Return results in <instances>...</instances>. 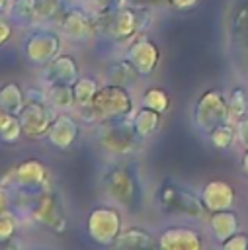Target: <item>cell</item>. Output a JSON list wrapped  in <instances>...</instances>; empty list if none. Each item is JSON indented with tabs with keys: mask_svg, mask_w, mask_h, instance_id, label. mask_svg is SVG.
<instances>
[{
	"mask_svg": "<svg viewBox=\"0 0 248 250\" xmlns=\"http://www.w3.org/2000/svg\"><path fill=\"white\" fill-rule=\"evenodd\" d=\"M35 8H37V0H12L6 10V18L16 25L25 27L35 23Z\"/></svg>",
	"mask_w": 248,
	"mask_h": 250,
	"instance_id": "26",
	"label": "cell"
},
{
	"mask_svg": "<svg viewBox=\"0 0 248 250\" xmlns=\"http://www.w3.org/2000/svg\"><path fill=\"white\" fill-rule=\"evenodd\" d=\"M18 197L27 201L25 213L29 219L39 225L41 229L53 232V234H64L66 225H68V215H66V205L62 195L51 186L47 189H41L33 195L27 193H16Z\"/></svg>",
	"mask_w": 248,
	"mask_h": 250,
	"instance_id": "4",
	"label": "cell"
},
{
	"mask_svg": "<svg viewBox=\"0 0 248 250\" xmlns=\"http://www.w3.org/2000/svg\"><path fill=\"white\" fill-rule=\"evenodd\" d=\"M199 197H201L207 213H213V211H221V209H232L234 201H236V191L225 180H209L207 184H203Z\"/></svg>",
	"mask_w": 248,
	"mask_h": 250,
	"instance_id": "17",
	"label": "cell"
},
{
	"mask_svg": "<svg viewBox=\"0 0 248 250\" xmlns=\"http://www.w3.org/2000/svg\"><path fill=\"white\" fill-rule=\"evenodd\" d=\"M240 170L244 172V176H248V150H244V154L240 156Z\"/></svg>",
	"mask_w": 248,
	"mask_h": 250,
	"instance_id": "40",
	"label": "cell"
},
{
	"mask_svg": "<svg viewBox=\"0 0 248 250\" xmlns=\"http://www.w3.org/2000/svg\"><path fill=\"white\" fill-rule=\"evenodd\" d=\"M156 246L150 230L143 227H127L119 232V236L113 240L111 248L117 250H133V248H152Z\"/></svg>",
	"mask_w": 248,
	"mask_h": 250,
	"instance_id": "21",
	"label": "cell"
},
{
	"mask_svg": "<svg viewBox=\"0 0 248 250\" xmlns=\"http://www.w3.org/2000/svg\"><path fill=\"white\" fill-rule=\"evenodd\" d=\"M156 203L162 213L172 217H184L187 221H199L205 215H209L197 193L170 180L160 184L156 191Z\"/></svg>",
	"mask_w": 248,
	"mask_h": 250,
	"instance_id": "5",
	"label": "cell"
},
{
	"mask_svg": "<svg viewBox=\"0 0 248 250\" xmlns=\"http://www.w3.org/2000/svg\"><path fill=\"white\" fill-rule=\"evenodd\" d=\"M123 57L137 68V72L143 78H146L160 64V47L150 37H146L145 33H141L129 45H125Z\"/></svg>",
	"mask_w": 248,
	"mask_h": 250,
	"instance_id": "13",
	"label": "cell"
},
{
	"mask_svg": "<svg viewBox=\"0 0 248 250\" xmlns=\"http://www.w3.org/2000/svg\"><path fill=\"white\" fill-rule=\"evenodd\" d=\"M20 223H21V219L12 209L0 213V246H6V248L16 246Z\"/></svg>",
	"mask_w": 248,
	"mask_h": 250,
	"instance_id": "28",
	"label": "cell"
},
{
	"mask_svg": "<svg viewBox=\"0 0 248 250\" xmlns=\"http://www.w3.org/2000/svg\"><path fill=\"white\" fill-rule=\"evenodd\" d=\"M135 111V102L131 96V88L119 84H102L92 100V104L84 109H78V115L88 125H100L105 121L127 119Z\"/></svg>",
	"mask_w": 248,
	"mask_h": 250,
	"instance_id": "2",
	"label": "cell"
},
{
	"mask_svg": "<svg viewBox=\"0 0 248 250\" xmlns=\"http://www.w3.org/2000/svg\"><path fill=\"white\" fill-rule=\"evenodd\" d=\"M127 4V0H88V8L94 14H102V12H109L113 8H119Z\"/></svg>",
	"mask_w": 248,
	"mask_h": 250,
	"instance_id": "33",
	"label": "cell"
},
{
	"mask_svg": "<svg viewBox=\"0 0 248 250\" xmlns=\"http://www.w3.org/2000/svg\"><path fill=\"white\" fill-rule=\"evenodd\" d=\"M70 6L68 0H37L35 8V23L43 25H57L66 8Z\"/></svg>",
	"mask_w": 248,
	"mask_h": 250,
	"instance_id": "24",
	"label": "cell"
},
{
	"mask_svg": "<svg viewBox=\"0 0 248 250\" xmlns=\"http://www.w3.org/2000/svg\"><path fill=\"white\" fill-rule=\"evenodd\" d=\"M152 8L123 4L109 12L96 14V35L111 41L129 45L135 37L145 33L152 23Z\"/></svg>",
	"mask_w": 248,
	"mask_h": 250,
	"instance_id": "1",
	"label": "cell"
},
{
	"mask_svg": "<svg viewBox=\"0 0 248 250\" xmlns=\"http://www.w3.org/2000/svg\"><path fill=\"white\" fill-rule=\"evenodd\" d=\"M221 246L227 248V250H248V232L236 230L230 238H227L225 242H221Z\"/></svg>",
	"mask_w": 248,
	"mask_h": 250,
	"instance_id": "32",
	"label": "cell"
},
{
	"mask_svg": "<svg viewBox=\"0 0 248 250\" xmlns=\"http://www.w3.org/2000/svg\"><path fill=\"white\" fill-rule=\"evenodd\" d=\"M80 137V123L70 111H55L53 123L47 131V143L57 150H68Z\"/></svg>",
	"mask_w": 248,
	"mask_h": 250,
	"instance_id": "15",
	"label": "cell"
},
{
	"mask_svg": "<svg viewBox=\"0 0 248 250\" xmlns=\"http://www.w3.org/2000/svg\"><path fill=\"white\" fill-rule=\"evenodd\" d=\"M57 27L70 41H88L96 37V14L90 8L70 4L59 20Z\"/></svg>",
	"mask_w": 248,
	"mask_h": 250,
	"instance_id": "11",
	"label": "cell"
},
{
	"mask_svg": "<svg viewBox=\"0 0 248 250\" xmlns=\"http://www.w3.org/2000/svg\"><path fill=\"white\" fill-rule=\"evenodd\" d=\"M170 104H172V100L164 88L150 86L141 94V105H146V107L156 109L160 113H166L170 109Z\"/></svg>",
	"mask_w": 248,
	"mask_h": 250,
	"instance_id": "31",
	"label": "cell"
},
{
	"mask_svg": "<svg viewBox=\"0 0 248 250\" xmlns=\"http://www.w3.org/2000/svg\"><path fill=\"white\" fill-rule=\"evenodd\" d=\"M127 4L146 6V8H158V6H164V4H166V0H127Z\"/></svg>",
	"mask_w": 248,
	"mask_h": 250,
	"instance_id": "39",
	"label": "cell"
},
{
	"mask_svg": "<svg viewBox=\"0 0 248 250\" xmlns=\"http://www.w3.org/2000/svg\"><path fill=\"white\" fill-rule=\"evenodd\" d=\"M47 104L55 111L76 109V98H74L72 84H51V86H47Z\"/></svg>",
	"mask_w": 248,
	"mask_h": 250,
	"instance_id": "23",
	"label": "cell"
},
{
	"mask_svg": "<svg viewBox=\"0 0 248 250\" xmlns=\"http://www.w3.org/2000/svg\"><path fill=\"white\" fill-rule=\"evenodd\" d=\"M156 246L162 250H201L205 246V238L193 227L170 225L160 230Z\"/></svg>",
	"mask_w": 248,
	"mask_h": 250,
	"instance_id": "14",
	"label": "cell"
},
{
	"mask_svg": "<svg viewBox=\"0 0 248 250\" xmlns=\"http://www.w3.org/2000/svg\"><path fill=\"white\" fill-rule=\"evenodd\" d=\"M12 33H14L12 21L6 18V14H0V47L12 39Z\"/></svg>",
	"mask_w": 248,
	"mask_h": 250,
	"instance_id": "35",
	"label": "cell"
},
{
	"mask_svg": "<svg viewBox=\"0 0 248 250\" xmlns=\"http://www.w3.org/2000/svg\"><path fill=\"white\" fill-rule=\"evenodd\" d=\"M10 2H12V0H0V14H6V10H8Z\"/></svg>",
	"mask_w": 248,
	"mask_h": 250,
	"instance_id": "41",
	"label": "cell"
},
{
	"mask_svg": "<svg viewBox=\"0 0 248 250\" xmlns=\"http://www.w3.org/2000/svg\"><path fill=\"white\" fill-rule=\"evenodd\" d=\"M100 80L92 74H80L76 78V82L72 84V90H74V98H76V109H84L92 104L98 88H100Z\"/></svg>",
	"mask_w": 248,
	"mask_h": 250,
	"instance_id": "25",
	"label": "cell"
},
{
	"mask_svg": "<svg viewBox=\"0 0 248 250\" xmlns=\"http://www.w3.org/2000/svg\"><path fill=\"white\" fill-rule=\"evenodd\" d=\"M80 76V64L74 55L59 53L49 64L41 68V82L45 86L51 84H74Z\"/></svg>",
	"mask_w": 248,
	"mask_h": 250,
	"instance_id": "16",
	"label": "cell"
},
{
	"mask_svg": "<svg viewBox=\"0 0 248 250\" xmlns=\"http://www.w3.org/2000/svg\"><path fill=\"white\" fill-rule=\"evenodd\" d=\"M25 105V88H21L16 80H8L0 84V107L20 115V111Z\"/></svg>",
	"mask_w": 248,
	"mask_h": 250,
	"instance_id": "22",
	"label": "cell"
},
{
	"mask_svg": "<svg viewBox=\"0 0 248 250\" xmlns=\"http://www.w3.org/2000/svg\"><path fill=\"white\" fill-rule=\"evenodd\" d=\"M227 104H228V113L230 121L236 123L244 115H248V90L244 86H234L227 94Z\"/></svg>",
	"mask_w": 248,
	"mask_h": 250,
	"instance_id": "30",
	"label": "cell"
},
{
	"mask_svg": "<svg viewBox=\"0 0 248 250\" xmlns=\"http://www.w3.org/2000/svg\"><path fill=\"white\" fill-rule=\"evenodd\" d=\"M98 146L103 154L123 158L131 156L143 143V139L137 135L131 117L127 119H115V121H105L98 125L96 133Z\"/></svg>",
	"mask_w": 248,
	"mask_h": 250,
	"instance_id": "6",
	"label": "cell"
},
{
	"mask_svg": "<svg viewBox=\"0 0 248 250\" xmlns=\"http://www.w3.org/2000/svg\"><path fill=\"white\" fill-rule=\"evenodd\" d=\"M193 125L199 133L207 135L211 129H215L217 125L228 123L230 121V113H228V104H227V94L219 88H209L205 90L193 105V113H191Z\"/></svg>",
	"mask_w": 248,
	"mask_h": 250,
	"instance_id": "9",
	"label": "cell"
},
{
	"mask_svg": "<svg viewBox=\"0 0 248 250\" xmlns=\"http://www.w3.org/2000/svg\"><path fill=\"white\" fill-rule=\"evenodd\" d=\"M18 117L21 125V135L29 141H37L47 137V131L55 117V109L47 102H25Z\"/></svg>",
	"mask_w": 248,
	"mask_h": 250,
	"instance_id": "12",
	"label": "cell"
},
{
	"mask_svg": "<svg viewBox=\"0 0 248 250\" xmlns=\"http://www.w3.org/2000/svg\"><path fill=\"white\" fill-rule=\"evenodd\" d=\"M234 125H236V139H238V143L244 146V150H248V115H244Z\"/></svg>",
	"mask_w": 248,
	"mask_h": 250,
	"instance_id": "34",
	"label": "cell"
},
{
	"mask_svg": "<svg viewBox=\"0 0 248 250\" xmlns=\"http://www.w3.org/2000/svg\"><path fill=\"white\" fill-rule=\"evenodd\" d=\"M59 53H62V37L49 25H37L23 37L21 55L35 68H43Z\"/></svg>",
	"mask_w": 248,
	"mask_h": 250,
	"instance_id": "8",
	"label": "cell"
},
{
	"mask_svg": "<svg viewBox=\"0 0 248 250\" xmlns=\"http://www.w3.org/2000/svg\"><path fill=\"white\" fill-rule=\"evenodd\" d=\"M207 139L209 143L219 148V150H228L238 139H236V125L232 121L228 123H223V125H217L215 129H211L207 133Z\"/></svg>",
	"mask_w": 248,
	"mask_h": 250,
	"instance_id": "29",
	"label": "cell"
},
{
	"mask_svg": "<svg viewBox=\"0 0 248 250\" xmlns=\"http://www.w3.org/2000/svg\"><path fill=\"white\" fill-rule=\"evenodd\" d=\"M2 186L10 188L16 193H27L33 195L41 189H47L53 186V174L45 162L39 158H25L18 162L10 174L4 176Z\"/></svg>",
	"mask_w": 248,
	"mask_h": 250,
	"instance_id": "7",
	"label": "cell"
},
{
	"mask_svg": "<svg viewBox=\"0 0 248 250\" xmlns=\"http://www.w3.org/2000/svg\"><path fill=\"white\" fill-rule=\"evenodd\" d=\"M25 102H47V90H41L37 86L25 88Z\"/></svg>",
	"mask_w": 248,
	"mask_h": 250,
	"instance_id": "37",
	"label": "cell"
},
{
	"mask_svg": "<svg viewBox=\"0 0 248 250\" xmlns=\"http://www.w3.org/2000/svg\"><path fill=\"white\" fill-rule=\"evenodd\" d=\"M207 227H209V234L221 244L227 238H230L236 230H240V219H238V213L236 211H232V209H221V211L209 213Z\"/></svg>",
	"mask_w": 248,
	"mask_h": 250,
	"instance_id": "18",
	"label": "cell"
},
{
	"mask_svg": "<svg viewBox=\"0 0 248 250\" xmlns=\"http://www.w3.org/2000/svg\"><path fill=\"white\" fill-rule=\"evenodd\" d=\"M12 205H14L12 189L0 184V213H4V211H8V209H12Z\"/></svg>",
	"mask_w": 248,
	"mask_h": 250,
	"instance_id": "36",
	"label": "cell"
},
{
	"mask_svg": "<svg viewBox=\"0 0 248 250\" xmlns=\"http://www.w3.org/2000/svg\"><path fill=\"white\" fill-rule=\"evenodd\" d=\"M21 125L20 117L0 107V143L4 145H16L21 139Z\"/></svg>",
	"mask_w": 248,
	"mask_h": 250,
	"instance_id": "27",
	"label": "cell"
},
{
	"mask_svg": "<svg viewBox=\"0 0 248 250\" xmlns=\"http://www.w3.org/2000/svg\"><path fill=\"white\" fill-rule=\"evenodd\" d=\"M201 0H166L168 6H172L174 10H191L199 4Z\"/></svg>",
	"mask_w": 248,
	"mask_h": 250,
	"instance_id": "38",
	"label": "cell"
},
{
	"mask_svg": "<svg viewBox=\"0 0 248 250\" xmlns=\"http://www.w3.org/2000/svg\"><path fill=\"white\" fill-rule=\"evenodd\" d=\"M84 229L92 242L100 246H111L113 240L123 230L121 211L113 205H96L90 209Z\"/></svg>",
	"mask_w": 248,
	"mask_h": 250,
	"instance_id": "10",
	"label": "cell"
},
{
	"mask_svg": "<svg viewBox=\"0 0 248 250\" xmlns=\"http://www.w3.org/2000/svg\"><path fill=\"white\" fill-rule=\"evenodd\" d=\"M162 115L164 113H160L156 109H150L146 105H141L139 109H135L133 115H131V121H133V127H135L137 135L143 141L156 135L158 129L162 127Z\"/></svg>",
	"mask_w": 248,
	"mask_h": 250,
	"instance_id": "20",
	"label": "cell"
},
{
	"mask_svg": "<svg viewBox=\"0 0 248 250\" xmlns=\"http://www.w3.org/2000/svg\"><path fill=\"white\" fill-rule=\"evenodd\" d=\"M102 188L109 201L123 209L139 211L143 205L145 188L135 166H129L125 162L111 164L102 176Z\"/></svg>",
	"mask_w": 248,
	"mask_h": 250,
	"instance_id": "3",
	"label": "cell"
},
{
	"mask_svg": "<svg viewBox=\"0 0 248 250\" xmlns=\"http://www.w3.org/2000/svg\"><path fill=\"white\" fill-rule=\"evenodd\" d=\"M103 76L107 82L111 84H119V86H125V88H133L143 76L137 72V68L123 57V59H117V61H111L105 64V70H103Z\"/></svg>",
	"mask_w": 248,
	"mask_h": 250,
	"instance_id": "19",
	"label": "cell"
}]
</instances>
